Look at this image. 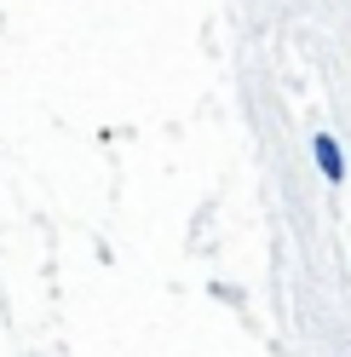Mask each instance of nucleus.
Returning a JSON list of instances; mask_svg holds the SVG:
<instances>
[{"label":"nucleus","mask_w":351,"mask_h":357,"mask_svg":"<svg viewBox=\"0 0 351 357\" xmlns=\"http://www.w3.org/2000/svg\"><path fill=\"white\" fill-rule=\"evenodd\" d=\"M311 150H317V167H322V173L340 185V178H345V155H340V144L328 139V132H317V144H311Z\"/></svg>","instance_id":"nucleus-1"}]
</instances>
